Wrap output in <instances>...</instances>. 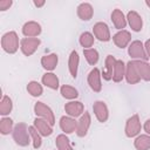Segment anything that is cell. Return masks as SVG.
Segmentation results:
<instances>
[{"mask_svg":"<svg viewBox=\"0 0 150 150\" xmlns=\"http://www.w3.org/2000/svg\"><path fill=\"white\" fill-rule=\"evenodd\" d=\"M13 139L14 142L20 145V146H27L29 144V142L32 141L30 139V135H29V131H28V127L26 123H18L14 129H13Z\"/></svg>","mask_w":150,"mask_h":150,"instance_id":"obj_1","label":"cell"},{"mask_svg":"<svg viewBox=\"0 0 150 150\" xmlns=\"http://www.w3.org/2000/svg\"><path fill=\"white\" fill-rule=\"evenodd\" d=\"M1 47L8 54H14L19 49V36L15 32L11 30L2 35L1 38Z\"/></svg>","mask_w":150,"mask_h":150,"instance_id":"obj_2","label":"cell"},{"mask_svg":"<svg viewBox=\"0 0 150 150\" xmlns=\"http://www.w3.org/2000/svg\"><path fill=\"white\" fill-rule=\"evenodd\" d=\"M34 112H35V115L38 117L46 120L52 125L55 124V116H54L53 110L47 104H45L43 102H36L34 104Z\"/></svg>","mask_w":150,"mask_h":150,"instance_id":"obj_3","label":"cell"},{"mask_svg":"<svg viewBox=\"0 0 150 150\" xmlns=\"http://www.w3.org/2000/svg\"><path fill=\"white\" fill-rule=\"evenodd\" d=\"M141 129H142V125H141L139 116L137 114L132 115L131 117H129L127 120L125 128H124V131H125V136L127 137L131 138V137L138 136V134L141 132Z\"/></svg>","mask_w":150,"mask_h":150,"instance_id":"obj_4","label":"cell"},{"mask_svg":"<svg viewBox=\"0 0 150 150\" xmlns=\"http://www.w3.org/2000/svg\"><path fill=\"white\" fill-rule=\"evenodd\" d=\"M40 43H41V41L38 38H23L20 42V49L23 55L30 56L36 52Z\"/></svg>","mask_w":150,"mask_h":150,"instance_id":"obj_5","label":"cell"},{"mask_svg":"<svg viewBox=\"0 0 150 150\" xmlns=\"http://www.w3.org/2000/svg\"><path fill=\"white\" fill-rule=\"evenodd\" d=\"M128 54L132 59H138V60H142V61H145L148 59L146 53H145L144 45L139 40H135V41H132L129 45V47H128Z\"/></svg>","mask_w":150,"mask_h":150,"instance_id":"obj_6","label":"cell"},{"mask_svg":"<svg viewBox=\"0 0 150 150\" xmlns=\"http://www.w3.org/2000/svg\"><path fill=\"white\" fill-rule=\"evenodd\" d=\"M127 82L129 84H136L141 81V76L138 74L137 70V66H136V60L129 61L125 64V75H124Z\"/></svg>","mask_w":150,"mask_h":150,"instance_id":"obj_7","label":"cell"},{"mask_svg":"<svg viewBox=\"0 0 150 150\" xmlns=\"http://www.w3.org/2000/svg\"><path fill=\"white\" fill-rule=\"evenodd\" d=\"M93 33L97 40L103 41V42H107L111 39L110 29L105 22H96L93 27Z\"/></svg>","mask_w":150,"mask_h":150,"instance_id":"obj_8","label":"cell"},{"mask_svg":"<svg viewBox=\"0 0 150 150\" xmlns=\"http://www.w3.org/2000/svg\"><path fill=\"white\" fill-rule=\"evenodd\" d=\"M91 124V117L88 111H84L80 120L77 121V128H76V135L79 137H84L89 130V127Z\"/></svg>","mask_w":150,"mask_h":150,"instance_id":"obj_9","label":"cell"},{"mask_svg":"<svg viewBox=\"0 0 150 150\" xmlns=\"http://www.w3.org/2000/svg\"><path fill=\"white\" fill-rule=\"evenodd\" d=\"M101 73L97 68H94L88 74V84L90 89L95 93H100L102 90V83H101Z\"/></svg>","mask_w":150,"mask_h":150,"instance_id":"obj_10","label":"cell"},{"mask_svg":"<svg viewBox=\"0 0 150 150\" xmlns=\"http://www.w3.org/2000/svg\"><path fill=\"white\" fill-rule=\"evenodd\" d=\"M93 110H94V114L98 122H101V123L107 122V120L109 117V110H108L107 104L103 101H96L93 104Z\"/></svg>","mask_w":150,"mask_h":150,"instance_id":"obj_11","label":"cell"},{"mask_svg":"<svg viewBox=\"0 0 150 150\" xmlns=\"http://www.w3.org/2000/svg\"><path fill=\"white\" fill-rule=\"evenodd\" d=\"M41 26L36 21H28L22 26V34L26 38H35L41 34Z\"/></svg>","mask_w":150,"mask_h":150,"instance_id":"obj_12","label":"cell"},{"mask_svg":"<svg viewBox=\"0 0 150 150\" xmlns=\"http://www.w3.org/2000/svg\"><path fill=\"white\" fill-rule=\"evenodd\" d=\"M84 107L83 103L80 101H70L66 103L64 105V111L70 116V117H79L83 114Z\"/></svg>","mask_w":150,"mask_h":150,"instance_id":"obj_13","label":"cell"},{"mask_svg":"<svg viewBox=\"0 0 150 150\" xmlns=\"http://www.w3.org/2000/svg\"><path fill=\"white\" fill-rule=\"evenodd\" d=\"M127 21L130 26V28L134 32H139L143 27V20L142 16L136 12V11H130L127 14Z\"/></svg>","mask_w":150,"mask_h":150,"instance_id":"obj_14","label":"cell"},{"mask_svg":"<svg viewBox=\"0 0 150 150\" xmlns=\"http://www.w3.org/2000/svg\"><path fill=\"white\" fill-rule=\"evenodd\" d=\"M112 41L118 48H125L129 45V42L131 41V34L125 29L118 30L116 34H114Z\"/></svg>","mask_w":150,"mask_h":150,"instance_id":"obj_15","label":"cell"},{"mask_svg":"<svg viewBox=\"0 0 150 150\" xmlns=\"http://www.w3.org/2000/svg\"><path fill=\"white\" fill-rule=\"evenodd\" d=\"M34 127L36 128V130L40 132L41 136L47 137V136H50L53 134V125L43 118L36 117L34 120Z\"/></svg>","mask_w":150,"mask_h":150,"instance_id":"obj_16","label":"cell"},{"mask_svg":"<svg viewBox=\"0 0 150 150\" xmlns=\"http://www.w3.org/2000/svg\"><path fill=\"white\" fill-rule=\"evenodd\" d=\"M60 128L64 134H71L76 131L77 128V122L75 121L74 117L70 116H62L60 118Z\"/></svg>","mask_w":150,"mask_h":150,"instance_id":"obj_17","label":"cell"},{"mask_svg":"<svg viewBox=\"0 0 150 150\" xmlns=\"http://www.w3.org/2000/svg\"><path fill=\"white\" fill-rule=\"evenodd\" d=\"M93 15H94V9L89 2H82L77 6V16L81 20L88 21L93 18Z\"/></svg>","mask_w":150,"mask_h":150,"instance_id":"obj_18","label":"cell"},{"mask_svg":"<svg viewBox=\"0 0 150 150\" xmlns=\"http://www.w3.org/2000/svg\"><path fill=\"white\" fill-rule=\"evenodd\" d=\"M111 21L115 26L116 29H120V30H123V28H125L127 26V18L124 16L123 12L118 8L114 9L112 13H111Z\"/></svg>","mask_w":150,"mask_h":150,"instance_id":"obj_19","label":"cell"},{"mask_svg":"<svg viewBox=\"0 0 150 150\" xmlns=\"http://www.w3.org/2000/svg\"><path fill=\"white\" fill-rule=\"evenodd\" d=\"M115 62H116V59H115L112 55H108V56H107L105 62H104V69H103V71H102V74H101L102 77H103L105 81L112 80Z\"/></svg>","mask_w":150,"mask_h":150,"instance_id":"obj_20","label":"cell"},{"mask_svg":"<svg viewBox=\"0 0 150 150\" xmlns=\"http://www.w3.org/2000/svg\"><path fill=\"white\" fill-rule=\"evenodd\" d=\"M57 61H59L57 55L52 53V54H48V55H45V56L41 57V66L47 71H52V70H54L56 68Z\"/></svg>","mask_w":150,"mask_h":150,"instance_id":"obj_21","label":"cell"},{"mask_svg":"<svg viewBox=\"0 0 150 150\" xmlns=\"http://www.w3.org/2000/svg\"><path fill=\"white\" fill-rule=\"evenodd\" d=\"M79 63H80V57H79V53L76 50H73L69 55V60H68V68H69V73L70 75L76 79L77 76V70H79Z\"/></svg>","mask_w":150,"mask_h":150,"instance_id":"obj_22","label":"cell"},{"mask_svg":"<svg viewBox=\"0 0 150 150\" xmlns=\"http://www.w3.org/2000/svg\"><path fill=\"white\" fill-rule=\"evenodd\" d=\"M41 81H42V84H45L46 87H48V88H50L53 90H56L59 88V77L52 71L45 73L42 75Z\"/></svg>","mask_w":150,"mask_h":150,"instance_id":"obj_23","label":"cell"},{"mask_svg":"<svg viewBox=\"0 0 150 150\" xmlns=\"http://www.w3.org/2000/svg\"><path fill=\"white\" fill-rule=\"evenodd\" d=\"M125 75V64L122 60H116L115 67H114V74H112V81L114 82H121Z\"/></svg>","mask_w":150,"mask_h":150,"instance_id":"obj_24","label":"cell"},{"mask_svg":"<svg viewBox=\"0 0 150 150\" xmlns=\"http://www.w3.org/2000/svg\"><path fill=\"white\" fill-rule=\"evenodd\" d=\"M136 66L141 79L144 81H150V64L146 61L136 60Z\"/></svg>","mask_w":150,"mask_h":150,"instance_id":"obj_25","label":"cell"},{"mask_svg":"<svg viewBox=\"0 0 150 150\" xmlns=\"http://www.w3.org/2000/svg\"><path fill=\"white\" fill-rule=\"evenodd\" d=\"M134 145L137 150H149L150 149V136L138 135L134 141Z\"/></svg>","mask_w":150,"mask_h":150,"instance_id":"obj_26","label":"cell"},{"mask_svg":"<svg viewBox=\"0 0 150 150\" xmlns=\"http://www.w3.org/2000/svg\"><path fill=\"white\" fill-rule=\"evenodd\" d=\"M55 144H56L57 150H73V146L70 144V141H69V138L64 134H61V135H59L56 137Z\"/></svg>","mask_w":150,"mask_h":150,"instance_id":"obj_27","label":"cell"},{"mask_svg":"<svg viewBox=\"0 0 150 150\" xmlns=\"http://www.w3.org/2000/svg\"><path fill=\"white\" fill-rule=\"evenodd\" d=\"M60 91H61V95H62L64 98H67V100H74V98H76V97L79 96L77 89H75L74 87L68 86V84H63V86L61 87Z\"/></svg>","mask_w":150,"mask_h":150,"instance_id":"obj_28","label":"cell"},{"mask_svg":"<svg viewBox=\"0 0 150 150\" xmlns=\"http://www.w3.org/2000/svg\"><path fill=\"white\" fill-rule=\"evenodd\" d=\"M13 109V102L11 100L9 96L5 95L2 98H1V102H0V114L2 116H6L8 115Z\"/></svg>","mask_w":150,"mask_h":150,"instance_id":"obj_29","label":"cell"},{"mask_svg":"<svg viewBox=\"0 0 150 150\" xmlns=\"http://www.w3.org/2000/svg\"><path fill=\"white\" fill-rule=\"evenodd\" d=\"M83 55L87 60V62L91 66H95L98 61V52L94 48H88V49H83Z\"/></svg>","mask_w":150,"mask_h":150,"instance_id":"obj_30","label":"cell"},{"mask_svg":"<svg viewBox=\"0 0 150 150\" xmlns=\"http://www.w3.org/2000/svg\"><path fill=\"white\" fill-rule=\"evenodd\" d=\"M27 91H28L32 96L38 97V96H41V95H42L43 88H42V86H41L38 81H30V82H28V84H27Z\"/></svg>","mask_w":150,"mask_h":150,"instance_id":"obj_31","label":"cell"},{"mask_svg":"<svg viewBox=\"0 0 150 150\" xmlns=\"http://www.w3.org/2000/svg\"><path fill=\"white\" fill-rule=\"evenodd\" d=\"M28 131H29V135H30V138H32L34 149H39L41 146V144H42V138H41L40 132L36 130V128L34 125L28 127Z\"/></svg>","mask_w":150,"mask_h":150,"instance_id":"obj_32","label":"cell"},{"mask_svg":"<svg viewBox=\"0 0 150 150\" xmlns=\"http://www.w3.org/2000/svg\"><path fill=\"white\" fill-rule=\"evenodd\" d=\"M94 41H95V38L91 33L89 32H83L81 35H80V45L84 48V49H88L90 48L93 45H94Z\"/></svg>","mask_w":150,"mask_h":150,"instance_id":"obj_33","label":"cell"},{"mask_svg":"<svg viewBox=\"0 0 150 150\" xmlns=\"http://www.w3.org/2000/svg\"><path fill=\"white\" fill-rule=\"evenodd\" d=\"M13 120L9 117H2L0 120V132L2 135H8L13 132Z\"/></svg>","mask_w":150,"mask_h":150,"instance_id":"obj_34","label":"cell"},{"mask_svg":"<svg viewBox=\"0 0 150 150\" xmlns=\"http://www.w3.org/2000/svg\"><path fill=\"white\" fill-rule=\"evenodd\" d=\"M13 1L12 0H0V11H7L12 6Z\"/></svg>","mask_w":150,"mask_h":150,"instance_id":"obj_35","label":"cell"},{"mask_svg":"<svg viewBox=\"0 0 150 150\" xmlns=\"http://www.w3.org/2000/svg\"><path fill=\"white\" fill-rule=\"evenodd\" d=\"M143 129H144V131L146 132V135H150V118L145 121V123H144V125H143Z\"/></svg>","mask_w":150,"mask_h":150,"instance_id":"obj_36","label":"cell"},{"mask_svg":"<svg viewBox=\"0 0 150 150\" xmlns=\"http://www.w3.org/2000/svg\"><path fill=\"white\" fill-rule=\"evenodd\" d=\"M144 48H145V53H146V56L150 59V39H148V40L145 41Z\"/></svg>","mask_w":150,"mask_h":150,"instance_id":"obj_37","label":"cell"},{"mask_svg":"<svg viewBox=\"0 0 150 150\" xmlns=\"http://www.w3.org/2000/svg\"><path fill=\"white\" fill-rule=\"evenodd\" d=\"M33 4H34L38 8H40V7H42V6L46 4V1H45V0H41V1H36V0H34V1H33Z\"/></svg>","mask_w":150,"mask_h":150,"instance_id":"obj_38","label":"cell"},{"mask_svg":"<svg viewBox=\"0 0 150 150\" xmlns=\"http://www.w3.org/2000/svg\"><path fill=\"white\" fill-rule=\"evenodd\" d=\"M145 5H146L148 7H150V0H145Z\"/></svg>","mask_w":150,"mask_h":150,"instance_id":"obj_39","label":"cell"}]
</instances>
